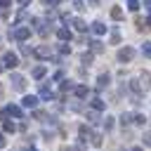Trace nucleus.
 I'll return each mask as SVG.
<instances>
[{"label":"nucleus","mask_w":151,"mask_h":151,"mask_svg":"<svg viewBox=\"0 0 151 151\" xmlns=\"http://www.w3.org/2000/svg\"><path fill=\"white\" fill-rule=\"evenodd\" d=\"M40 97H42V99H52L54 94H52V90H50L47 85H42V87H40Z\"/></svg>","instance_id":"2eb2a0df"},{"label":"nucleus","mask_w":151,"mask_h":151,"mask_svg":"<svg viewBox=\"0 0 151 151\" xmlns=\"http://www.w3.org/2000/svg\"><path fill=\"white\" fill-rule=\"evenodd\" d=\"M104 106H106V104H104V101H101L99 97H94V99H92V109H94V111H101Z\"/></svg>","instance_id":"f3484780"},{"label":"nucleus","mask_w":151,"mask_h":151,"mask_svg":"<svg viewBox=\"0 0 151 151\" xmlns=\"http://www.w3.org/2000/svg\"><path fill=\"white\" fill-rule=\"evenodd\" d=\"M12 5V0H0V7H9Z\"/></svg>","instance_id":"473e14b6"},{"label":"nucleus","mask_w":151,"mask_h":151,"mask_svg":"<svg viewBox=\"0 0 151 151\" xmlns=\"http://www.w3.org/2000/svg\"><path fill=\"white\" fill-rule=\"evenodd\" d=\"M59 52H61V54H71V47L64 42V45H59Z\"/></svg>","instance_id":"393cba45"},{"label":"nucleus","mask_w":151,"mask_h":151,"mask_svg":"<svg viewBox=\"0 0 151 151\" xmlns=\"http://www.w3.org/2000/svg\"><path fill=\"white\" fill-rule=\"evenodd\" d=\"M71 24H73V26H76V28H78V31H85V28H87V24H85V21H83V19H73V21H71Z\"/></svg>","instance_id":"a211bd4d"},{"label":"nucleus","mask_w":151,"mask_h":151,"mask_svg":"<svg viewBox=\"0 0 151 151\" xmlns=\"http://www.w3.org/2000/svg\"><path fill=\"white\" fill-rule=\"evenodd\" d=\"M130 90H132L134 94H139V90H142V85H139L137 80H130Z\"/></svg>","instance_id":"5701e85b"},{"label":"nucleus","mask_w":151,"mask_h":151,"mask_svg":"<svg viewBox=\"0 0 151 151\" xmlns=\"http://www.w3.org/2000/svg\"><path fill=\"white\" fill-rule=\"evenodd\" d=\"M80 61H83V64H90V61H92V54H90V52H85V54L80 57Z\"/></svg>","instance_id":"a878e982"},{"label":"nucleus","mask_w":151,"mask_h":151,"mask_svg":"<svg viewBox=\"0 0 151 151\" xmlns=\"http://www.w3.org/2000/svg\"><path fill=\"white\" fill-rule=\"evenodd\" d=\"M87 118H90L92 123H97V120H99V116H97V111H90V113H87Z\"/></svg>","instance_id":"c85d7f7f"},{"label":"nucleus","mask_w":151,"mask_h":151,"mask_svg":"<svg viewBox=\"0 0 151 151\" xmlns=\"http://www.w3.org/2000/svg\"><path fill=\"white\" fill-rule=\"evenodd\" d=\"M28 35H31V28H28V26H17L14 31H9V38H14V40H19V42H24Z\"/></svg>","instance_id":"f257e3e1"},{"label":"nucleus","mask_w":151,"mask_h":151,"mask_svg":"<svg viewBox=\"0 0 151 151\" xmlns=\"http://www.w3.org/2000/svg\"><path fill=\"white\" fill-rule=\"evenodd\" d=\"M45 73H47V68H45V66H35V68H33V78H35V80H40Z\"/></svg>","instance_id":"ddd939ff"},{"label":"nucleus","mask_w":151,"mask_h":151,"mask_svg":"<svg viewBox=\"0 0 151 151\" xmlns=\"http://www.w3.org/2000/svg\"><path fill=\"white\" fill-rule=\"evenodd\" d=\"M7 111H9V116H14V118H21V116H24L21 106H14V104H9V106H7Z\"/></svg>","instance_id":"9d476101"},{"label":"nucleus","mask_w":151,"mask_h":151,"mask_svg":"<svg viewBox=\"0 0 151 151\" xmlns=\"http://www.w3.org/2000/svg\"><path fill=\"white\" fill-rule=\"evenodd\" d=\"M132 151H144V149H139V146H137V149H132Z\"/></svg>","instance_id":"ea45409f"},{"label":"nucleus","mask_w":151,"mask_h":151,"mask_svg":"<svg viewBox=\"0 0 151 151\" xmlns=\"http://www.w3.org/2000/svg\"><path fill=\"white\" fill-rule=\"evenodd\" d=\"M90 47H92V52H101V50H104V45H101L99 40H92V42H90Z\"/></svg>","instance_id":"aec40b11"},{"label":"nucleus","mask_w":151,"mask_h":151,"mask_svg":"<svg viewBox=\"0 0 151 151\" xmlns=\"http://www.w3.org/2000/svg\"><path fill=\"white\" fill-rule=\"evenodd\" d=\"M0 146H5V137L2 134H0Z\"/></svg>","instance_id":"4c0bfd02"},{"label":"nucleus","mask_w":151,"mask_h":151,"mask_svg":"<svg viewBox=\"0 0 151 151\" xmlns=\"http://www.w3.org/2000/svg\"><path fill=\"white\" fill-rule=\"evenodd\" d=\"M111 19L120 21V19H123V9H120V7H111Z\"/></svg>","instance_id":"4468645a"},{"label":"nucleus","mask_w":151,"mask_h":151,"mask_svg":"<svg viewBox=\"0 0 151 151\" xmlns=\"http://www.w3.org/2000/svg\"><path fill=\"white\" fill-rule=\"evenodd\" d=\"M139 80H142V87L144 90H151V73L149 71H142L139 73Z\"/></svg>","instance_id":"423d86ee"},{"label":"nucleus","mask_w":151,"mask_h":151,"mask_svg":"<svg viewBox=\"0 0 151 151\" xmlns=\"http://www.w3.org/2000/svg\"><path fill=\"white\" fill-rule=\"evenodd\" d=\"M57 38H59V40H71V31H68L66 26H59V28H57Z\"/></svg>","instance_id":"6e6552de"},{"label":"nucleus","mask_w":151,"mask_h":151,"mask_svg":"<svg viewBox=\"0 0 151 151\" xmlns=\"http://www.w3.org/2000/svg\"><path fill=\"white\" fill-rule=\"evenodd\" d=\"M59 151H76V149H73V146H61Z\"/></svg>","instance_id":"c9c22d12"},{"label":"nucleus","mask_w":151,"mask_h":151,"mask_svg":"<svg viewBox=\"0 0 151 151\" xmlns=\"http://www.w3.org/2000/svg\"><path fill=\"white\" fill-rule=\"evenodd\" d=\"M17 2H19V5H24V7H26V5H28V2H31V0H17Z\"/></svg>","instance_id":"e433bc0d"},{"label":"nucleus","mask_w":151,"mask_h":151,"mask_svg":"<svg viewBox=\"0 0 151 151\" xmlns=\"http://www.w3.org/2000/svg\"><path fill=\"white\" fill-rule=\"evenodd\" d=\"M134 57V50L132 47H120L118 50V61H130Z\"/></svg>","instance_id":"20e7f679"},{"label":"nucleus","mask_w":151,"mask_h":151,"mask_svg":"<svg viewBox=\"0 0 151 151\" xmlns=\"http://www.w3.org/2000/svg\"><path fill=\"white\" fill-rule=\"evenodd\" d=\"M2 130H5V132H14V130H17V125H14L12 120H5V123H2Z\"/></svg>","instance_id":"6ab92c4d"},{"label":"nucleus","mask_w":151,"mask_h":151,"mask_svg":"<svg viewBox=\"0 0 151 151\" xmlns=\"http://www.w3.org/2000/svg\"><path fill=\"white\" fill-rule=\"evenodd\" d=\"M142 54L151 59V42H144V45H142Z\"/></svg>","instance_id":"4be33fe9"},{"label":"nucleus","mask_w":151,"mask_h":151,"mask_svg":"<svg viewBox=\"0 0 151 151\" xmlns=\"http://www.w3.org/2000/svg\"><path fill=\"white\" fill-rule=\"evenodd\" d=\"M21 104H24L26 109H35V106H38V97H33V94H26Z\"/></svg>","instance_id":"0eeeda50"},{"label":"nucleus","mask_w":151,"mask_h":151,"mask_svg":"<svg viewBox=\"0 0 151 151\" xmlns=\"http://www.w3.org/2000/svg\"><path fill=\"white\" fill-rule=\"evenodd\" d=\"M73 92H76V97H78V99H85V97H87V87H85V85H76V90H73Z\"/></svg>","instance_id":"9b49d317"},{"label":"nucleus","mask_w":151,"mask_h":151,"mask_svg":"<svg viewBox=\"0 0 151 151\" xmlns=\"http://www.w3.org/2000/svg\"><path fill=\"white\" fill-rule=\"evenodd\" d=\"M7 113H9V111H0V120H5V118H7Z\"/></svg>","instance_id":"72a5a7b5"},{"label":"nucleus","mask_w":151,"mask_h":151,"mask_svg":"<svg viewBox=\"0 0 151 151\" xmlns=\"http://www.w3.org/2000/svg\"><path fill=\"white\" fill-rule=\"evenodd\" d=\"M130 120H134V116H130V113H123V118H120V123H123V125H127Z\"/></svg>","instance_id":"b1692460"},{"label":"nucleus","mask_w":151,"mask_h":151,"mask_svg":"<svg viewBox=\"0 0 151 151\" xmlns=\"http://www.w3.org/2000/svg\"><path fill=\"white\" fill-rule=\"evenodd\" d=\"M144 120H146V118H144L142 113H137V116H134V123H137V125H144Z\"/></svg>","instance_id":"c756f323"},{"label":"nucleus","mask_w":151,"mask_h":151,"mask_svg":"<svg viewBox=\"0 0 151 151\" xmlns=\"http://www.w3.org/2000/svg\"><path fill=\"white\" fill-rule=\"evenodd\" d=\"M92 33H94V35H104V33H106V26H104L101 21H94V24H92Z\"/></svg>","instance_id":"1a4fd4ad"},{"label":"nucleus","mask_w":151,"mask_h":151,"mask_svg":"<svg viewBox=\"0 0 151 151\" xmlns=\"http://www.w3.org/2000/svg\"><path fill=\"white\" fill-rule=\"evenodd\" d=\"M2 64H5V68H17V66H19V57H17L14 52H5Z\"/></svg>","instance_id":"f03ea898"},{"label":"nucleus","mask_w":151,"mask_h":151,"mask_svg":"<svg viewBox=\"0 0 151 151\" xmlns=\"http://www.w3.org/2000/svg\"><path fill=\"white\" fill-rule=\"evenodd\" d=\"M101 142H104V139H101L99 132H92V134H90V144H92V146H101Z\"/></svg>","instance_id":"f8f14e48"},{"label":"nucleus","mask_w":151,"mask_h":151,"mask_svg":"<svg viewBox=\"0 0 151 151\" xmlns=\"http://www.w3.org/2000/svg\"><path fill=\"white\" fill-rule=\"evenodd\" d=\"M146 26H149V28H151V17H149V21H146Z\"/></svg>","instance_id":"58836bf2"},{"label":"nucleus","mask_w":151,"mask_h":151,"mask_svg":"<svg viewBox=\"0 0 151 151\" xmlns=\"http://www.w3.org/2000/svg\"><path fill=\"white\" fill-rule=\"evenodd\" d=\"M12 87L17 90V92H24L26 90V80H24V76H19V73H12Z\"/></svg>","instance_id":"7ed1b4c3"},{"label":"nucleus","mask_w":151,"mask_h":151,"mask_svg":"<svg viewBox=\"0 0 151 151\" xmlns=\"http://www.w3.org/2000/svg\"><path fill=\"white\" fill-rule=\"evenodd\" d=\"M59 2H61V0H45V5H47V7H57Z\"/></svg>","instance_id":"2f4dec72"},{"label":"nucleus","mask_w":151,"mask_h":151,"mask_svg":"<svg viewBox=\"0 0 151 151\" xmlns=\"http://www.w3.org/2000/svg\"><path fill=\"white\" fill-rule=\"evenodd\" d=\"M73 7H76V9H85V2H83V0H73Z\"/></svg>","instance_id":"7c9ffc66"},{"label":"nucleus","mask_w":151,"mask_h":151,"mask_svg":"<svg viewBox=\"0 0 151 151\" xmlns=\"http://www.w3.org/2000/svg\"><path fill=\"white\" fill-rule=\"evenodd\" d=\"M35 57H40V59H47V57H52V50L47 47V45H40V47H35V52H33Z\"/></svg>","instance_id":"39448f33"},{"label":"nucleus","mask_w":151,"mask_h":151,"mask_svg":"<svg viewBox=\"0 0 151 151\" xmlns=\"http://www.w3.org/2000/svg\"><path fill=\"white\" fill-rule=\"evenodd\" d=\"M127 9L130 12H137L139 9V0H127Z\"/></svg>","instance_id":"412c9836"},{"label":"nucleus","mask_w":151,"mask_h":151,"mask_svg":"<svg viewBox=\"0 0 151 151\" xmlns=\"http://www.w3.org/2000/svg\"><path fill=\"white\" fill-rule=\"evenodd\" d=\"M68 90H76V87H73L68 80H66V83H61V92H68Z\"/></svg>","instance_id":"bb28decb"},{"label":"nucleus","mask_w":151,"mask_h":151,"mask_svg":"<svg viewBox=\"0 0 151 151\" xmlns=\"http://www.w3.org/2000/svg\"><path fill=\"white\" fill-rule=\"evenodd\" d=\"M104 127H106V130H111V127H113V118H111V116H106V120H104Z\"/></svg>","instance_id":"cd10ccee"},{"label":"nucleus","mask_w":151,"mask_h":151,"mask_svg":"<svg viewBox=\"0 0 151 151\" xmlns=\"http://www.w3.org/2000/svg\"><path fill=\"white\" fill-rule=\"evenodd\" d=\"M97 85H99V90H101V87H106V85H109V73H101V76H99V80H97Z\"/></svg>","instance_id":"dca6fc26"},{"label":"nucleus","mask_w":151,"mask_h":151,"mask_svg":"<svg viewBox=\"0 0 151 151\" xmlns=\"http://www.w3.org/2000/svg\"><path fill=\"white\" fill-rule=\"evenodd\" d=\"M144 7H146V9L151 12V0H144Z\"/></svg>","instance_id":"f704fd0d"}]
</instances>
